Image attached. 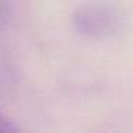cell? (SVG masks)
<instances>
[{
  "instance_id": "cell-1",
  "label": "cell",
  "mask_w": 133,
  "mask_h": 133,
  "mask_svg": "<svg viewBox=\"0 0 133 133\" xmlns=\"http://www.w3.org/2000/svg\"><path fill=\"white\" fill-rule=\"evenodd\" d=\"M73 23L77 32L86 36H109L119 29L120 17L110 4L89 3L79 7L73 16Z\"/></svg>"
},
{
  "instance_id": "cell-2",
  "label": "cell",
  "mask_w": 133,
  "mask_h": 133,
  "mask_svg": "<svg viewBox=\"0 0 133 133\" xmlns=\"http://www.w3.org/2000/svg\"><path fill=\"white\" fill-rule=\"evenodd\" d=\"M13 130H16L15 126H12L7 120H4L3 116H0V132H13Z\"/></svg>"
}]
</instances>
